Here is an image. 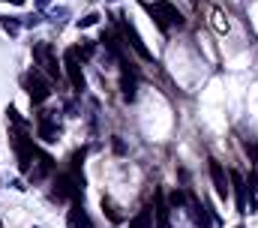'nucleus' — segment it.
I'll return each mask as SVG.
<instances>
[{"instance_id":"f257e3e1","label":"nucleus","mask_w":258,"mask_h":228,"mask_svg":"<svg viewBox=\"0 0 258 228\" xmlns=\"http://www.w3.org/2000/svg\"><path fill=\"white\" fill-rule=\"evenodd\" d=\"M147 12L153 15V21H156L162 30H165L168 24H177V27L183 24V12H180L177 6H171L168 0H159L156 6H150V3H147Z\"/></svg>"},{"instance_id":"f03ea898","label":"nucleus","mask_w":258,"mask_h":228,"mask_svg":"<svg viewBox=\"0 0 258 228\" xmlns=\"http://www.w3.org/2000/svg\"><path fill=\"white\" fill-rule=\"evenodd\" d=\"M63 66H66V75H69L72 90H75V93H84V87H87V81H84V72H81L78 48H66V54H63Z\"/></svg>"},{"instance_id":"7ed1b4c3","label":"nucleus","mask_w":258,"mask_h":228,"mask_svg":"<svg viewBox=\"0 0 258 228\" xmlns=\"http://www.w3.org/2000/svg\"><path fill=\"white\" fill-rule=\"evenodd\" d=\"M33 60L42 66V72H45L48 78H60L57 57H54V51H51V45H48V42H36V45H33Z\"/></svg>"},{"instance_id":"20e7f679","label":"nucleus","mask_w":258,"mask_h":228,"mask_svg":"<svg viewBox=\"0 0 258 228\" xmlns=\"http://www.w3.org/2000/svg\"><path fill=\"white\" fill-rule=\"evenodd\" d=\"M27 93H30V99L36 102V105H42V102L51 96V87H48V81L42 78L39 69H30V72H27Z\"/></svg>"},{"instance_id":"39448f33","label":"nucleus","mask_w":258,"mask_h":228,"mask_svg":"<svg viewBox=\"0 0 258 228\" xmlns=\"http://www.w3.org/2000/svg\"><path fill=\"white\" fill-rule=\"evenodd\" d=\"M120 33H123V39H126V45H132V51L138 54L141 60H153V54H150V48L141 42V36H138V30H135L126 18H120Z\"/></svg>"},{"instance_id":"423d86ee","label":"nucleus","mask_w":258,"mask_h":228,"mask_svg":"<svg viewBox=\"0 0 258 228\" xmlns=\"http://www.w3.org/2000/svg\"><path fill=\"white\" fill-rule=\"evenodd\" d=\"M57 111H42L39 114V138L42 141H57Z\"/></svg>"},{"instance_id":"0eeeda50","label":"nucleus","mask_w":258,"mask_h":228,"mask_svg":"<svg viewBox=\"0 0 258 228\" xmlns=\"http://www.w3.org/2000/svg\"><path fill=\"white\" fill-rule=\"evenodd\" d=\"M210 177H213V189H216V195L225 201L228 198V192H231V183L225 177V168H222L216 159H210Z\"/></svg>"},{"instance_id":"6e6552de","label":"nucleus","mask_w":258,"mask_h":228,"mask_svg":"<svg viewBox=\"0 0 258 228\" xmlns=\"http://www.w3.org/2000/svg\"><path fill=\"white\" fill-rule=\"evenodd\" d=\"M231 186H234V195H237V213H249L246 210V180L240 177V171H231Z\"/></svg>"},{"instance_id":"1a4fd4ad","label":"nucleus","mask_w":258,"mask_h":228,"mask_svg":"<svg viewBox=\"0 0 258 228\" xmlns=\"http://www.w3.org/2000/svg\"><path fill=\"white\" fill-rule=\"evenodd\" d=\"M66 225H69V228H90V216H87V210H84L78 201L72 204L69 216H66Z\"/></svg>"},{"instance_id":"9d476101","label":"nucleus","mask_w":258,"mask_h":228,"mask_svg":"<svg viewBox=\"0 0 258 228\" xmlns=\"http://www.w3.org/2000/svg\"><path fill=\"white\" fill-rule=\"evenodd\" d=\"M36 156H39V165L30 171V180H33V183H36V180H42L45 174H51V171H54V159H51L48 153H39V150H36Z\"/></svg>"},{"instance_id":"9b49d317","label":"nucleus","mask_w":258,"mask_h":228,"mask_svg":"<svg viewBox=\"0 0 258 228\" xmlns=\"http://www.w3.org/2000/svg\"><path fill=\"white\" fill-rule=\"evenodd\" d=\"M189 210H192V219H195V225L198 228H210V219H207V210L201 207V201L189 192Z\"/></svg>"},{"instance_id":"f8f14e48","label":"nucleus","mask_w":258,"mask_h":228,"mask_svg":"<svg viewBox=\"0 0 258 228\" xmlns=\"http://www.w3.org/2000/svg\"><path fill=\"white\" fill-rule=\"evenodd\" d=\"M129 228H153V210H138V216L129 219Z\"/></svg>"},{"instance_id":"ddd939ff","label":"nucleus","mask_w":258,"mask_h":228,"mask_svg":"<svg viewBox=\"0 0 258 228\" xmlns=\"http://www.w3.org/2000/svg\"><path fill=\"white\" fill-rule=\"evenodd\" d=\"M156 225L159 228H168V207H165L162 192H156Z\"/></svg>"},{"instance_id":"4468645a","label":"nucleus","mask_w":258,"mask_h":228,"mask_svg":"<svg viewBox=\"0 0 258 228\" xmlns=\"http://www.w3.org/2000/svg\"><path fill=\"white\" fill-rule=\"evenodd\" d=\"M120 90H123V99L126 102H132L135 99V78L123 72V78H120Z\"/></svg>"},{"instance_id":"2eb2a0df","label":"nucleus","mask_w":258,"mask_h":228,"mask_svg":"<svg viewBox=\"0 0 258 228\" xmlns=\"http://www.w3.org/2000/svg\"><path fill=\"white\" fill-rule=\"evenodd\" d=\"M0 27H3L9 36H15V33L21 30V21H15V18H9V15H6V18H0Z\"/></svg>"},{"instance_id":"dca6fc26","label":"nucleus","mask_w":258,"mask_h":228,"mask_svg":"<svg viewBox=\"0 0 258 228\" xmlns=\"http://www.w3.org/2000/svg\"><path fill=\"white\" fill-rule=\"evenodd\" d=\"M96 21H99V15H96V12H87L84 18H78V27H93Z\"/></svg>"},{"instance_id":"f3484780","label":"nucleus","mask_w":258,"mask_h":228,"mask_svg":"<svg viewBox=\"0 0 258 228\" xmlns=\"http://www.w3.org/2000/svg\"><path fill=\"white\" fill-rule=\"evenodd\" d=\"M183 201H186V192H180V189H174V192H171V204H174L177 210L183 207Z\"/></svg>"},{"instance_id":"a211bd4d","label":"nucleus","mask_w":258,"mask_h":228,"mask_svg":"<svg viewBox=\"0 0 258 228\" xmlns=\"http://www.w3.org/2000/svg\"><path fill=\"white\" fill-rule=\"evenodd\" d=\"M66 15H69V12H66V9H54V12H51V18H54V21L60 24V21L66 18Z\"/></svg>"},{"instance_id":"6ab92c4d","label":"nucleus","mask_w":258,"mask_h":228,"mask_svg":"<svg viewBox=\"0 0 258 228\" xmlns=\"http://www.w3.org/2000/svg\"><path fill=\"white\" fill-rule=\"evenodd\" d=\"M39 21H42V18H39V15H27V18H24V24H27V27H36Z\"/></svg>"},{"instance_id":"aec40b11","label":"nucleus","mask_w":258,"mask_h":228,"mask_svg":"<svg viewBox=\"0 0 258 228\" xmlns=\"http://www.w3.org/2000/svg\"><path fill=\"white\" fill-rule=\"evenodd\" d=\"M213 18H216V27H219V30H228V21H222V12H216Z\"/></svg>"},{"instance_id":"412c9836","label":"nucleus","mask_w":258,"mask_h":228,"mask_svg":"<svg viewBox=\"0 0 258 228\" xmlns=\"http://www.w3.org/2000/svg\"><path fill=\"white\" fill-rule=\"evenodd\" d=\"M9 3H15V6H21V3H24V0H9Z\"/></svg>"},{"instance_id":"4be33fe9","label":"nucleus","mask_w":258,"mask_h":228,"mask_svg":"<svg viewBox=\"0 0 258 228\" xmlns=\"http://www.w3.org/2000/svg\"><path fill=\"white\" fill-rule=\"evenodd\" d=\"M0 228H3V222H0Z\"/></svg>"}]
</instances>
